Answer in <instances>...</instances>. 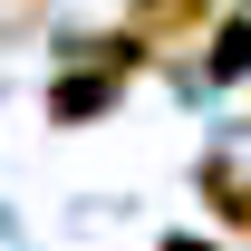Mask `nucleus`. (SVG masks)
<instances>
[{"instance_id":"obj_1","label":"nucleus","mask_w":251,"mask_h":251,"mask_svg":"<svg viewBox=\"0 0 251 251\" xmlns=\"http://www.w3.org/2000/svg\"><path fill=\"white\" fill-rule=\"evenodd\" d=\"M213 20V0H126V29H145V39H193Z\"/></svg>"},{"instance_id":"obj_2","label":"nucleus","mask_w":251,"mask_h":251,"mask_svg":"<svg viewBox=\"0 0 251 251\" xmlns=\"http://www.w3.org/2000/svg\"><path fill=\"white\" fill-rule=\"evenodd\" d=\"M203 77H213V87L251 77V20H222V29H213V58H203Z\"/></svg>"},{"instance_id":"obj_3","label":"nucleus","mask_w":251,"mask_h":251,"mask_svg":"<svg viewBox=\"0 0 251 251\" xmlns=\"http://www.w3.org/2000/svg\"><path fill=\"white\" fill-rule=\"evenodd\" d=\"M203 193H213V213L232 222V232H251V174H232V164H203Z\"/></svg>"},{"instance_id":"obj_4","label":"nucleus","mask_w":251,"mask_h":251,"mask_svg":"<svg viewBox=\"0 0 251 251\" xmlns=\"http://www.w3.org/2000/svg\"><path fill=\"white\" fill-rule=\"evenodd\" d=\"M164 251H222V242H193V232H174V242H164Z\"/></svg>"}]
</instances>
